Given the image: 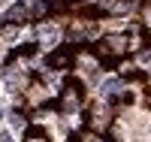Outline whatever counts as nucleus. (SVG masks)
Wrapping results in <instances>:
<instances>
[{"label": "nucleus", "mask_w": 151, "mask_h": 142, "mask_svg": "<svg viewBox=\"0 0 151 142\" xmlns=\"http://www.w3.org/2000/svg\"><path fill=\"white\" fill-rule=\"evenodd\" d=\"M118 88H121V82H118V79H109V82L103 85V91H100V94H103V97H109V94H115Z\"/></svg>", "instance_id": "1"}, {"label": "nucleus", "mask_w": 151, "mask_h": 142, "mask_svg": "<svg viewBox=\"0 0 151 142\" xmlns=\"http://www.w3.org/2000/svg\"><path fill=\"white\" fill-rule=\"evenodd\" d=\"M0 118H3V109H0Z\"/></svg>", "instance_id": "3"}, {"label": "nucleus", "mask_w": 151, "mask_h": 142, "mask_svg": "<svg viewBox=\"0 0 151 142\" xmlns=\"http://www.w3.org/2000/svg\"><path fill=\"white\" fill-rule=\"evenodd\" d=\"M9 124H12V130H21V124H24V121L18 118V115H12V118H9Z\"/></svg>", "instance_id": "2"}]
</instances>
